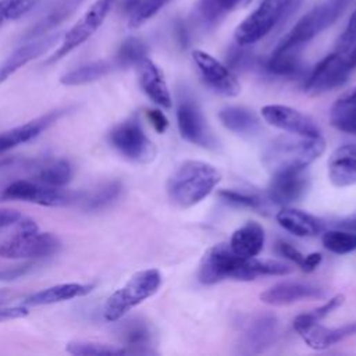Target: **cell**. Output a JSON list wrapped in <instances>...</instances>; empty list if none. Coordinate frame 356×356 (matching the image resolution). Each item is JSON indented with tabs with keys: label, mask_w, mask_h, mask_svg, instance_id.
Listing matches in <instances>:
<instances>
[{
	"label": "cell",
	"mask_w": 356,
	"mask_h": 356,
	"mask_svg": "<svg viewBox=\"0 0 356 356\" xmlns=\"http://www.w3.org/2000/svg\"><path fill=\"white\" fill-rule=\"evenodd\" d=\"M145 57H147L145 42L139 38H127L117 50L114 64L118 67H136Z\"/></svg>",
	"instance_id": "36"
},
{
	"label": "cell",
	"mask_w": 356,
	"mask_h": 356,
	"mask_svg": "<svg viewBox=\"0 0 356 356\" xmlns=\"http://www.w3.org/2000/svg\"><path fill=\"white\" fill-rule=\"evenodd\" d=\"M328 178L338 188L356 184V143L337 147L328 160Z\"/></svg>",
	"instance_id": "21"
},
{
	"label": "cell",
	"mask_w": 356,
	"mask_h": 356,
	"mask_svg": "<svg viewBox=\"0 0 356 356\" xmlns=\"http://www.w3.org/2000/svg\"><path fill=\"white\" fill-rule=\"evenodd\" d=\"M172 0H121L120 11L131 28H139Z\"/></svg>",
	"instance_id": "28"
},
{
	"label": "cell",
	"mask_w": 356,
	"mask_h": 356,
	"mask_svg": "<svg viewBox=\"0 0 356 356\" xmlns=\"http://www.w3.org/2000/svg\"><path fill=\"white\" fill-rule=\"evenodd\" d=\"M28 314V310L25 306H13V307H0V323L19 318Z\"/></svg>",
	"instance_id": "44"
},
{
	"label": "cell",
	"mask_w": 356,
	"mask_h": 356,
	"mask_svg": "<svg viewBox=\"0 0 356 356\" xmlns=\"http://www.w3.org/2000/svg\"><path fill=\"white\" fill-rule=\"evenodd\" d=\"M177 121L179 134L185 140L204 147L211 145V136L207 132L202 113L191 99L179 102L177 108Z\"/></svg>",
	"instance_id": "17"
},
{
	"label": "cell",
	"mask_w": 356,
	"mask_h": 356,
	"mask_svg": "<svg viewBox=\"0 0 356 356\" xmlns=\"http://www.w3.org/2000/svg\"><path fill=\"white\" fill-rule=\"evenodd\" d=\"M309 185L303 170L274 174L270 184V197L280 204H288L300 199Z\"/></svg>",
	"instance_id": "22"
},
{
	"label": "cell",
	"mask_w": 356,
	"mask_h": 356,
	"mask_svg": "<svg viewBox=\"0 0 356 356\" xmlns=\"http://www.w3.org/2000/svg\"><path fill=\"white\" fill-rule=\"evenodd\" d=\"M93 289V285L89 284H78V282H68V284H57L44 289H40L32 295H29L24 300V306H43V305H53L75 298H81L88 295Z\"/></svg>",
	"instance_id": "23"
},
{
	"label": "cell",
	"mask_w": 356,
	"mask_h": 356,
	"mask_svg": "<svg viewBox=\"0 0 356 356\" xmlns=\"http://www.w3.org/2000/svg\"><path fill=\"white\" fill-rule=\"evenodd\" d=\"M345 132H348V134H355V135H356V122H353L352 125H349V127L345 129Z\"/></svg>",
	"instance_id": "49"
},
{
	"label": "cell",
	"mask_w": 356,
	"mask_h": 356,
	"mask_svg": "<svg viewBox=\"0 0 356 356\" xmlns=\"http://www.w3.org/2000/svg\"><path fill=\"white\" fill-rule=\"evenodd\" d=\"M120 337L122 342L131 348L132 353L146 352L145 348L152 342V331L149 325L139 318L127 320L120 327Z\"/></svg>",
	"instance_id": "31"
},
{
	"label": "cell",
	"mask_w": 356,
	"mask_h": 356,
	"mask_svg": "<svg viewBox=\"0 0 356 356\" xmlns=\"http://www.w3.org/2000/svg\"><path fill=\"white\" fill-rule=\"evenodd\" d=\"M356 70V60L349 54L334 50L310 71L305 81V89L312 95H320L343 85Z\"/></svg>",
	"instance_id": "9"
},
{
	"label": "cell",
	"mask_w": 356,
	"mask_h": 356,
	"mask_svg": "<svg viewBox=\"0 0 356 356\" xmlns=\"http://www.w3.org/2000/svg\"><path fill=\"white\" fill-rule=\"evenodd\" d=\"M72 177V167L71 164L61 159V160H54L51 163H47L43 165L39 172L35 177V181L49 185V186H57L63 188L70 182Z\"/></svg>",
	"instance_id": "34"
},
{
	"label": "cell",
	"mask_w": 356,
	"mask_h": 356,
	"mask_svg": "<svg viewBox=\"0 0 356 356\" xmlns=\"http://www.w3.org/2000/svg\"><path fill=\"white\" fill-rule=\"evenodd\" d=\"M221 124L235 134H254L259 129L257 117L242 107H225L218 113Z\"/></svg>",
	"instance_id": "30"
},
{
	"label": "cell",
	"mask_w": 356,
	"mask_h": 356,
	"mask_svg": "<svg viewBox=\"0 0 356 356\" xmlns=\"http://www.w3.org/2000/svg\"><path fill=\"white\" fill-rule=\"evenodd\" d=\"M13 0H0V26L7 21H14Z\"/></svg>",
	"instance_id": "46"
},
{
	"label": "cell",
	"mask_w": 356,
	"mask_h": 356,
	"mask_svg": "<svg viewBox=\"0 0 356 356\" xmlns=\"http://www.w3.org/2000/svg\"><path fill=\"white\" fill-rule=\"evenodd\" d=\"M278 250L282 256H285L286 259L292 260L295 264H298L300 268L303 267L305 263V254L300 253L296 248H293L291 243L288 242H278Z\"/></svg>",
	"instance_id": "41"
},
{
	"label": "cell",
	"mask_w": 356,
	"mask_h": 356,
	"mask_svg": "<svg viewBox=\"0 0 356 356\" xmlns=\"http://www.w3.org/2000/svg\"><path fill=\"white\" fill-rule=\"evenodd\" d=\"M136 68L139 75V85L146 96L156 104L164 108H170L172 106V100L161 70L149 57H145L136 65Z\"/></svg>",
	"instance_id": "19"
},
{
	"label": "cell",
	"mask_w": 356,
	"mask_h": 356,
	"mask_svg": "<svg viewBox=\"0 0 356 356\" xmlns=\"http://www.w3.org/2000/svg\"><path fill=\"white\" fill-rule=\"evenodd\" d=\"M350 0H324L307 11L282 36L273 53H298L321 32L328 29L346 10Z\"/></svg>",
	"instance_id": "4"
},
{
	"label": "cell",
	"mask_w": 356,
	"mask_h": 356,
	"mask_svg": "<svg viewBox=\"0 0 356 356\" xmlns=\"http://www.w3.org/2000/svg\"><path fill=\"white\" fill-rule=\"evenodd\" d=\"M58 33L44 35L36 39L26 40L24 44L17 47L1 64H0V83L17 72L21 67L29 61L38 58L44 51H47L58 40Z\"/></svg>",
	"instance_id": "16"
},
{
	"label": "cell",
	"mask_w": 356,
	"mask_h": 356,
	"mask_svg": "<svg viewBox=\"0 0 356 356\" xmlns=\"http://www.w3.org/2000/svg\"><path fill=\"white\" fill-rule=\"evenodd\" d=\"M220 172L211 164L188 160L170 175L167 195L172 204L186 209L209 196L220 182Z\"/></svg>",
	"instance_id": "3"
},
{
	"label": "cell",
	"mask_w": 356,
	"mask_h": 356,
	"mask_svg": "<svg viewBox=\"0 0 356 356\" xmlns=\"http://www.w3.org/2000/svg\"><path fill=\"white\" fill-rule=\"evenodd\" d=\"M82 1L83 0H56L50 6L47 13L43 15V18L25 33L24 39L31 40L47 35V32L57 28L70 15H72L76 11V8L82 4Z\"/></svg>",
	"instance_id": "24"
},
{
	"label": "cell",
	"mask_w": 356,
	"mask_h": 356,
	"mask_svg": "<svg viewBox=\"0 0 356 356\" xmlns=\"http://www.w3.org/2000/svg\"><path fill=\"white\" fill-rule=\"evenodd\" d=\"M114 65H115L114 63H110L106 60L90 61L61 75L60 82L65 86H78V85L90 83L110 74Z\"/></svg>",
	"instance_id": "29"
},
{
	"label": "cell",
	"mask_w": 356,
	"mask_h": 356,
	"mask_svg": "<svg viewBox=\"0 0 356 356\" xmlns=\"http://www.w3.org/2000/svg\"><path fill=\"white\" fill-rule=\"evenodd\" d=\"M264 70L275 76L292 78L302 72L303 67L298 53H273L263 64Z\"/></svg>",
	"instance_id": "33"
},
{
	"label": "cell",
	"mask_w": 356,
	"mask_h": 356,
	"mask_svg": "<svg viewBox=\"0 0 356 356\" xmlns=\"http://www.w3.org/2000/svg\"><path fill=\"white\" fill-rule=\"evenodd\" d=\"M321 254L320 253H310V254H306L305 257V263H303V267L302 270L303 271H313L320 263H321Z\"/></svg>",
	"instance_id": "47"
},
{
	"label": "cell",
	"mask_w": 356,
	"mask_h": 356,
	"mask_svg": "<svg viewBox=\"0 0 356 356\" xmlns=\"http://www.w3.org/2000/svg\"><path fill=\"white\" fill-rule=\"evenodd\" d=\"M161 285V274L156 268L135 273L124 286L113 292L104 303L103 316L107 321L121 320L135 306L153 296Z\"/></svg>",
	"instance_id": "6"
},
{
	"label": "cell",
	"mask_w": 356,
	"mask_h": 356,
	"mask_svg": "<svg viewBox=\"0 0 356 356\" xmlns=\"http://www.w3.org/2000/svg\"><path fill=\"white\" fill-rule=\"evenodd\" d=\"M278 224L296 236H314L321 231L320 221L306 211L285 207L277 214Z\"/></svg>",
	"instance_id": "27"
},
{
	"label": "cell",
	"mask_w": 356,
	"mask_h": 356,
	"mask_svg": "<svg viewBox=\"0 0 356 356\" xmlns=\"http://www.w3.org/2000/svg\"><path fill=\"white\" fill-rule=\"evenodd\" d=\"M264 245V229L256 221H248L238 228L229 241L232 252L241 257H256Z\"/></svg>",
	"instance_id": "25"
},
{
	"label": "cell",
	"mask_w": 356,
	"mask_h": 356,
	"mask_svg": "<svg viewBox=\"0 0 356 356\" xmlns=\"http://www.w3.org/2000/svg\"><path fill=\"white\" fill-rule=\"evenodd\" d=\"M278 334V321L271 314H261L250 320L242 335L246 352L259 353L271 346Z\"/></svg>",
	"instance_id": "20"
},
{
	"label": "cell",
	"mask_w": 356,
	"mask_h": 356,
	"mask_svg": "<svg viewBox=\"0 0 356 356\" xmlns=\"http://www.w3.org/2000/svg\"><path fill=\"white\" fill-rule=\"evenodd\" d=\"M111 146L125 159L136 163H149L156 156L153 142L146 136L138 120L131 118L115 125L110 134Z\"/></svg>",
	"instance_id": "10"
},
{
	"label": "cell",
	"mask_w": 356,
	"mask_h": 356,
	"mask_svg": "<svg viewBox=\"0 0 356 356\" xmlns=\"http://www.w3.org/2000/svg\"><path fill=\"white\" fill-rule=\"evenodd\" d=\"M65 349L68 353L78 356H113L129 353L128 349L93 341H72L67 343Z\"/></svg>",
	"instance_id": "37"
},
{
	"label": "cell",
	"mask_w": 356,
	"mask_h": 356,
	"mask_svg": "<svg viewBox=\"0 0 356 356\" xmlns=\"http://www.w3.org/2000/svg\"><path fill=\"white\" fill-rule=\"evenodd\" d=\"M330 120L337 129L343 132L349 125L356 122V86L335 102Z\"/></svg>",
	"instance_id": "32"
},
{
	"label": "cell",
	"mask_w": 356,
	"mask_h": 356,
	"mask_svg": "<svg viewBox=\"0 0 356 356\" xmlns=\"http://www.w3.org/2000/svg\"><path fill=\"white\" fill-rule=\"evenodd\" d=\"M345 300V296L343 295H335L334 298H331L330 300H327L324 305H321L320 307L312 310V312H307V313H303V314H299L296 318L300 320V321H306V323H317L320 321L321 318H324L325 316H328L332 310H335L337 307H339Z\"/></svg>",
	"instance_id": "39"
},
{
	"label": "cell",
	"mask_w": 356,
	"mask_h": 356,
	"mask_svg": "<svg viewBox=\"0 0 356 356\" xmlns=\"http://www.w3.org/2000/svg\"><path fill=\"white\" fill-rule=\"evenodd\" d=\"M29 264H25V266H17V267H13V268H6L3 271H0V281H4V280H15L21 275H24L28 270H29Z\"/></svg>",
	"instance_id": "45"
},
{
	"label": "cell",
	"mask_w": 356,
	"mask_h": 356,
	"mask_svg": "<svg viewBox=\"0 0 356 356\" xmlns=\"http://www.w3.org/2000/svg\"><path fill=\"white\" fill-rule=\"evenodd\" d=\"M22 214L15 209H0V227H10L19 222Z\"/></svg>",
	"instance_id": "43"
},
{
	"label": "cell",
	"mask_w": 356,
	"mask_h": 356,
	"mask_svg": "<svg viewBox=\"0 0 356 356\" xmlns=\"http://www.w3.org/2000/svg\"><path fill=\"white\" fill-rule=\"evenodd\" d=\"M293 328L299 334V337L313 349L323 350L332 346L342 339L356 335V321L343 324L337 328H327L317 323H306L298 318L293 320Z\"/></svg>",
	"instance_id": "14"
},
{
	"label": "cell",
	"mask_w": 356,
	"mask_h": 356,
	"mask_svg": "<svg viewBox=\"0 0 356 356\" xmlns=\"http://www.w3.org/2000/svg\"><path fill=\"white\" fill-rule=\"evenodd\" d=\"M250 0H197L193 4V17L202 26H214L239 6H246Z\"/></svg>",
	"instance_id": "26"
},
{
	"label": "cell",
	"mask_w": 356,
	"mask_h": 356,
	"mask_svg": "<svg viewBox=\"0 0 356 356\" xmlns=\"http://www.w3.org/2000/svg\"><path fill=\"white\" fill-rule=\"evenodd\" d=\"M261 115L266 122L280 128L282 131L302 135V136H318L320 129L314 121L306 114L282 104H267L261 108Z\"/></svg>",
	"instance_id": "13"
},
{
	"label": "cell",
	"mask_w": 356,
	"mask_h": 356,
	"mask_svg": "<svg viewBox=\"0 0 356 356\" xmlns=\"http://www.w3.org/2000/svg\"><path fill=\"white\" fill-rule=\"evenodd\" d=\"M63 114H64V110H53L46 115L28 121L22 125L10 128L4 132H0V154L11 150L18 145H22L35 139L42 134V131H44L53 122H56Z\"/></svg>",
	"instance_id": "18"
},
{
	"label": "cell",
	"mask_w": 356,
	"mask_h": 356,
	"mask_svg": "<svg viewBox=\"0 0 356 356\" xmlns=\"http://www.w3.org/2000/svg\"><path fill=\"white\" fill-rule=\"evenodd\" d=\"M341 227H343V228H346V229H349V231H353V232H356V218H353V220H348V221H343V222H341Z\"/></svg>",
	"instance_id": "48"
},
{
	"label": "cell",
	"mask_w": 356,
	"mask_h": 356,
	"mask_svg": "<svg viewBox=\"0 0 356 356\" xmlns=\"http://www.w3.org/2000/svg\"><path fill=\"white\" fill-rule=\"evenodd\" d=\"M146 115H147V120L150 121L152 127H153L159 134H163V132L167 129V127H168V120H167V117H165L160 110H156V108L147 110V111H146Z\"/></svg>",
	"instance_id": "42"
},
{
	"label": "cell",
	"mask_w": 356,
	"mask_h": 356,
	"mask_svg": "<svg viewBox=\"0 0 356 356\" xmlns=\"http://www.w3.org/2000/svg\"><path fill=\"white\" fill-rule=\"evenodd\" d=\"M192 60L196 65L200 79L213 92L227 97L239 95V82L227 65L203 50H193Z\"/></svg>",
	"instance_id": "12"
},
{
	"label": "cell",
	"mask_w": 356,
	"mask_h": 356,
	"mask_svg": "<svg viewBox=\"0 0 356 356\" xmlns=\"http://www.w3.org/2000/svg\"><path fill=\"white\" fill-rule=\"evenodd\" d=\"M218 195L224 200L238 204V206H245V207H252V209H256L260 206V200L256 196H250V195H245V193H239V192L228 191V189L220 191Z\"/></svg>",
	"instance_id": "40"
},
{
	"label": "cell",
	"mask_w": 356,
	"mask_h": 356,
	"mask_svg": "<svg viewBox=\"0 0 356 356\" xmlns=\"http://www.w3.org/2000/svg\"><path fill=\"white\" fill-rule=\"evenodd\" d=\"M82 197L83 193H76L70 189L49 186L38 181L28 179L14 181L0 193L1 200H22L50 207L68 206L76 200H82Z\"/></svg>",
	"instance_id": "8"
},
{
	"label": "cell",
	"mask_w": 356,
	"mask_h": 356,
	"mask_svg": "<svg viewBox=\"0 0 356 356\" xmlns=\"http://www.w3.org/2000/svg\"><path fill=\"white\" fill-rule=\"evenodd\" d=\"M325 150V140L318 136H278L261 153L263 165L274 175L305 170Z\"/></svg>",
	"instance_id": "2"
},
{
	"label": "cell",
	"mask_w": 356,
	"mask_h": 356,
	"mask_svg": "<svg viewBox=\"0 0 356 356\" xmlns=\"http://www.w3.org/2000/svg\"><path fill=\"white\" fill-rule=\"evenodd\" d=\"M117 1L118 0H96L83 14V17L65 33L60 47L47 58V64L60 60L75 47L86 42L102 26L107 14L117 4Z\"/></svg>",
	"instance_id": "11"
},
{
	"label": "cell",
	"mask_w": 356,
	"mask_h": 356,
	"mask_svg": "<svg viewBox=\"0 0 356 356\" xmlns=\"http://www.w3.org/2000/svg\"><path fill=\"white\" fill-rule=\"evenodd\" d=\"M19 231L0 243V257L4 259H39L58 252L61 242L51 232H40L35 222L19 221Z\"/></svg>",
	"instance_id": "7"
},
{
	"label": "cell",
	"mask_w": 356,
	"mask_h": 356,
	"mask_svg": "<svg viewBox=\"0 0 356 356\" xmlns=\"http://www.w3.org/2000/svg\"><path fill=\"white\" fill-rule=\"evenodd\" d=\"M121 191H122L121 181L114 179V181L104 182L92 195H89L88 197H82L83 207L92 211L102 210L110 206L115 199H118V196L121 195Z\"/></svg>",
	"instance_id": "35"
},
{
	"label": "cell",
	"mask_w": 356,
	"mask_h": 356,
	"mask_svg": "<svg viewBox=\"0 0 356 356\" xmlns=\"http://www.w3.org/2000/svg\"><path fill=\"white\" fill-rule=\"evenodd\" d=\"M289 273H292V267L282 261L241 257L232 252L229 243H218L203 254L197 277L203 284H216L225 278L249 281L259 275H286Z\"/></svg>",
	"instance_id": "1"
},
{
	"label": "cell",
	"mask_w": 356,
	"mask_h": 356,
	"mask_svg": "<svg viewBox=\"0 0 356 356\" xmlns=\"http://www.w3.org/2000/svg\"><path fill=\"white\" fill-rule=\"evenodd\" d=\"M323 245L327 250L337 254L350 253L356 250V232L338 229L327 231L323 235Z\"/></svg>",
	"instance_id": "38"
},
{
	"label": "cell",
	"mask_w": 356,
	"mask_h": 356,
	"mask_svg": "<svg viewBox=\"0 0 356 356\" xmlns=\"http://www.w3.org/2000/svg\"><path fill=\"white\" fill-rule=\"evenodd\" d=\"M325 292L318 285L299 281L278 282L260 293V299L273 306L291 305L306 299H321Z\"/></svg>",
	"instance_id": "15"
},
{
	"label": "cell",
	"mask_w": 356,
	"mask_h": 356,
	"mask_svg": "<svg viewBox=\"0 0 356 356\" xmlns=\"http://www.w3.org/2000/svg\"><path fill=\"white\" fill-rule=\"evenodd\" d=\"M303 0H263L235 29L239 46H250L264 39L274 28L289 18Z\"/></svg>",
	"instance_id": "5"
}]
</instances>
